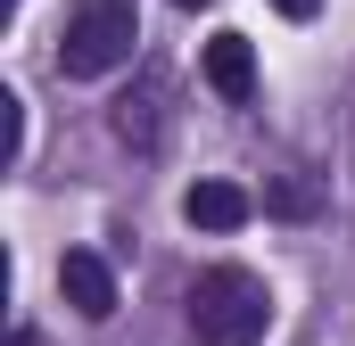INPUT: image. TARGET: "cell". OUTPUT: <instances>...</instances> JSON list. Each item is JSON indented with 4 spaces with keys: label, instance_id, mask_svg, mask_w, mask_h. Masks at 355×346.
Masks as SVG:
<instances>
[{
    "label": "cell",
    "instance_id": "4",
    "mask_svg": "<svg viewBox=\"0 0 355 346\" xmlns=\"http://www.w3.org/2000/svg\"><path fill=\"white\" fill-rule=\"evenodd\" d=\"M58 289H67V305L91 313V322H107V313H116V272H107V256H91V248H67Z\"/></svg>",
    "mask_w": 355,
    "mask_h": 346
},
{
    "label": "cell",
    "instance_id": "8",
    "mask_svg": "<svg viewBox=\"0 0 355 346\" xmlns=\"http://www.w3.org/2000/svg\"><path fill=\"white\" fill-rule=\"evenodd\" d=\"M272 215H314V190H306V181H281V190H272Z\"/></svg>",
    "mask_w": 355,
    "mask_h": 346
},
{
    "label": "cell",
    "instance_id": "1",
    "mask_svg": "<svg viewBox=\"0 0 355 346\" xmlns=\"http://www.w3.org/2000/svg\"><path fill=\"white\" fill-rule=\"evenodd\" d=\"M272 330V289L248 264H215L190 280V338L198 346H257Z\"/></svg>",
    "mask_w": 355,
    "mask_h": 346
},
{
    "label": "cell",
    "instance_id": "7",
    "mask_svg": "<svg viewBox=\"0 0 355 346\" xmlns=\"http://www.w3.org/2000/svg\"><path fill=\"white\" fill-rule=\"evenodd\" d=\"M0 124H8V140H0V157L17 165V157H25V99H17V91L0 99Z\"/></svg>",
    "mask_w": 355,
    "mask_h": 346
},
{
    "label": "cell",
    "instance_id": "9",
    "mask_svg": "<svg viewBox=\"0 0 355 346\" xmlns=\"http://www.w3.org/2000/svg\"><path fill=\"white\" fill-rule=\"evenodd\" d=\"M272 8H281V17H314L322 0H272Z\"/></svg>",
    "mask_w": 355,
    "mask_h": 346
},
{
    "label": "cell",
    "instance_id": "5",
    "mask_svg": "<svg viewBox=\"0 0 355 346\" xmlns=\"http://www.w3.org/2000/svg\"><path fill=\"white\" fill-rule=\"evenodd\" d=\"M182 215H190L198 231H240L257 206H248V190H232V181H198V190L182 198Z\"/></svg>",
    "mask_w": 355,
    "mask_h": 346
},
{
    "label": "cell",
    "instance_id": "3",
    "mask_svg": "<svg viewBox=\"0 0 355 346\" xmlns=\"http://www.w3.org/2000/svg\"><path fill=\"white\" fill-rule=\"evenodd\" d=\"M116 140L132 149V157H157V140H166V75H141V83L116 99Z\"/></svg>",
    "mask_w": 355,
    "mask_h": 346
},
{
    "label": "cell",
    "instance_id": "2",
    "mask_svg": "<svg viewBox=\"0 0 355 346\" xmlns=\"http://www.w3.org/2000/svg\"><path fill=\"white\" fill-rule=\"evenodd\" d=\"M132 42H141V25H132V0H83V8L67 17L58 75H67V83H99V75L132 66Z\"/></svg>",
    "mask_w": 355,
    "mask_h": 346
},
{
    "label": "cell",
    "instance_id": "6",
    "mask_svg": "<svg viewBox=\"0 0 355 346\" xmlns=\"http://www.w3.org/2000/svg\"><path fill=\"white\" fill-rule=\"evenodd\" d=\"M207 83L223 91V99H257V58H248L240 33H215L207 42Z\"/></svg>",
    "mask_w": 355,
    "mask_h": 346
},
{
    "label": "cell",
    "instance_id": "10",
    "mask_svg": "<svg viewBox=\"0 0 355 346\" xmlns=\"http://www.w3.org/2000/svg\"><path fill=\"white\" fill-rule=\"evenodd\" d=\"M174 8H198V0H174Z\"/></svg>",
    "mask_w": 355,
    "mask_h": 346
}]
</instances>
